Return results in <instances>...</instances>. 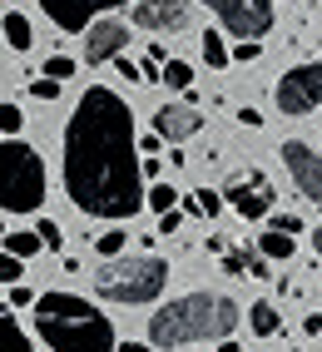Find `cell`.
Here are the masks:
<instances>
[{
  "instance_id": "6da1fadb",
  "label": "cell",
  "mask_w": 322,
  "mask_h": 352,
  "mask_svg": "<svg viewBox=\"0 0 322 352\" xmlns=\"http://www.w3.org/2000/svg\"><path fill=\"white\" fill-rule=\"evenodd\" d=\"M65 194L89 219H134L149 204L134 109L109 85H89L65 124Z\"/></svg>"
},
{
  "instance_id": "7a4b0ae2",
  "label": "cell",
  "mask_w": 322,
  "mask_h": 352,
  "mask_svg": "<svg viewBox=\"0 0 322 352\" xmlns=\"http://www.w3.org/2000/svg\"><path fill=\"white\" fill-rule=\"evenodd\" d=\"M35 333L50 352H114V322L80 293H40L35 298Z\"/></svg>"
},
{
  "instance_id": "3957f363",
  "label": "cell",
  "mask_w": 322,
  "mask_h": 352,
  "mask_svg": "<svg viewBox=\"0 0 322 352\" xmlns=\"http://www.w3.org/2000/svg\"><path fill=\"white\" fill-rule=\"evenodd\" d=\"M238 302L228 293H183L164 302L149 318V342L154 347H194V342H214L228 338L238 327Z\"/></svg>"
},
{
  "instance_id": "277c9868",
  "label": "cell",
  "mask_w": 322,
  "mask_h": 352,
  "mask_svg": "<svg viewBox=\"0 0 322 352\" xmlns=\"http://www.w3.org/2000/svg\"><path fill=\"white\" fill-rule=\"evenodd\" d=\"M164 288H169V263L154 253H139V258L114 253L104 268H95V293L109 302H124V308H144Z\"/></svg>"
},
{
  "instance_id": "5b68a950",
  "label": "cell",
  "mask_w": 322,
  "mask_h": 352,
  "mask_svg": "<svg viewBox=\"0 0 322 352\" xmlns=\"http://www.w3.org/2000/svg\"><path fill=\"white\" fill-rule=\"evenodd\" d=\"M45 204V159L20 134L0 139V214H35Z\"/></svg>"
},
{
  "instance_id": "8992f818",
  "label": "cell",
  "mask_w": 322,
  "mask_h": 352,
  "mask_svg": "<svg viewBox=\"0 0 322 352\" xmlns=\"http://www.w3.org/2000/svg\"><path fill=\"white\" fill-rule=\"evenodd\" d=\"M273 100H278V109L288 114V120L312 114V109L322 104V65H297V69H288V75L278 80V89H273Z\"/></svg>"
},
{
  "instance_id": "52a82bcc",
  "label": "cell",
  "mask_w": 322,
  "mask_h": 352,
  "mask_svg": "<svg viewBox=\"0 0 322 352\" xmlns=\"http://www.w3.org/2000/svg\"><path fill=\"white\" fill-rule=\"evenodd\" d=\"M203 6L223 20V30L243 40H263L273 30V0H203Z\"/></svg>"
},
{
  "instance_id": "ba28073f",
  "label": "cell",
  "mask_w": 322,
  "mask_h": 352,
  "mask_svg": "<svg viewBox=\"0 0 322 352\" xmlns=\"http://www.w3.org/2000/svg\"><path fill=\"white\" fill-rule=\"evenodd\" d=\"M223 199L233 204V214L238 219H268L273 214V199H278V189H273V184L263 179V174H233L223 184Z\"/></svg>"
},
{
  "instance_id": "9c48e42d",
  "label": "cell",
  "mask_w": 322,
  "mask_h": 352,
  "mask_svg": "<svg viewBox=\"0 0 322 352\" xmlns=\"http://www.w3.org/2000/svg\"><path fill=\"white\" fill-rule=\"evenodd\" d=\"M278 149H283V164L292 174V189L308 204H322V154L312 144H303V139H288V144H278Z\"/></svg>"
},
{
  "instance_id": "30bf717a",
  "label": "cell",
  "mask_w": 322,
  "mask_h": 352,
  "mask_svg": "<svg viewBox=\"0 0 322 352\" xmlns=\"http://www.w3.org/2000/svg\"><path fill=\"white\" fill-rule=\"evenodd\" d=\"M114 6H129V0H40V10L50 15L65 35H80L89 20H100V15L114 10Z\"/></svg>"
},
{
  "instance_id": "8fae6325",
  "label": "cell",
  "mask_w": 322,
  "mask_h": 352,
  "mask_svg": "<svg viewBox=\"0 0 322 352\" xmlns=\"http://www.w3.org/2000/svg\"><path fill=\"white\" fill-rule=\"evenodd\" d=\"M129 35H134V30L124 25V20H109V15L89 20V25H84V60H89V65H104V60H114V55H124Z\"/></svg>"
},
{
  "instance_id": "7c38bea8",
  "label": "cell",
  "mask_w": 322,
  "mask_h": 352,
  "mask_svg": "<svg viewBox=\"0 0 322 352\" xmlns=\"http://www.w3.org/2000/svg\"><path fill=\"white\" fill-rule=\"evenodd\" d=\"M134 25L154 35H179L189 25V0H134Z\"/></svg>"
},
{
  "instance_id": "4fadbf2b",
  "label": "cell",
  "mask_w": 322,
  "mask_h": 352,
  "mask_svg": "<svg viewBox=\"0 0 322 352\" xmlns=\"http://www.w3.org/2000/svg\"><path fill=\"white\" fill-rule=\"evenodd\" d=\"M154 129L179 144V139H189V134L203 129V114L194 104H164V109H154Z\"/></svg>"
},
{
  "instance_id": "5bb4252c",
  "label": "cell",
  "mask_w": 322,
  "mask_h": 352,
  "mask_svg": "<svg viewBox=\"0 0 322 352\" xmlns=\"http://www.w3.org/2000/svg\"><path fill=\"white\" fill-rule=\"evenodd\" d=\"M0 30H5V45L15 55H25L30 45H35V30H30V20L20 15V10H10V15H0Z\"/></svg>"
},
{
  "instance_id": "9a60e30c",
  "label": "cell",
  "mask_w": 322,
  "mask_h": 352,
  "mask_svg": "<svg viewBox=\"0 0 322 352\" xmlns=\"http://www.w3.org/2000/svg\"><path fill=\"white\" fill-rule=\"evenodd\" d=\"M0 352H35L30 338H25V327L15 322V313L0 308Z\"/></svg>"
},
{
  "instance_id": "2e32d148",
  "label": "cell",
  "mask_w": 322,
  "mask_h": 352,
  "mask_svg": "<svg viewBox=\"0 0 322 352\" xmlns=\"http://www.w3.org/2000/svg\"><path fill=\"white\" fill-rule=\"evenodd\" d=\"M258 248L273 258V263H283V258H292V253H297V239H292V233H283V228H268L263 239H258Z\"/></svg>"
},
{
  "instance_id": "e0dca14e",
  "label": "cell",
  "mask_w": 322,
  "mask_h": 352,
  "mask_svg": "<svg viewBox=\"0 0 322 352\" xmlns=\"http://www.w3.org/2000/svg\"><path fill=\"white\" fill-rule=\"evenodd\" d=\"M5 248L20 253V258H35V253L45 248V239H40V228H10V233H5Z\"/></svg>"
},
{
  "instance_id": "ac0fdd59",
  "label": "cell",
  "mask_w": 322,
  "mask_h": 352,
  "mask_svg": "<svg viewBox=\"0 0 322 352\" xmlns=\"http://www.w3.org/2000/svg\"><path fill=\"white\" fill-rule=\"evenodd\" d=\"M159 80H164L169 89H183V95H189V89H194V65H189V60H164Z\"/></svg>"
},
{
  "instance_id": "d6986e66",
  "label": "cell",
  "mask_w": 322,
  "mask_h": 352,
  "mask_svg": "<svg viewBox=\"0 0 322 352\" xmlns=\"http://www.w3.org/2000/svg\"><path fill=\"white\" fill-rule=\"evenodd\" d=\"M253 333H258V338H273V333H278V327H283V318H278V308H273V302L263 298V302H253Z\"/></svg>"
},
{
  "instance_id": "ffe728a7",
  "label": "cell",
  "mask_w": 322,
  "mask_h": 352,
  "mask_svg": "<svg viewBox=\"0 0 322 352\" xmlns=\"http://www.w3.org/2000/svg\"><path fill=\"white\" fill-rule=\"evenodd\" d=\"M203 60H209L214 69H228V65H233V50L223 45L218 30H203Z\"/></svg>"
},
{
  "instance_id": "44dd1931",
  "label": "cell",
  "mask_w": 322,
  "mask_h": 352,
  "mask_svg": "<svg viewBox=\"0 0 322 352\" xmlns=\"http://www.w3.org/2000/svg\"><path fill=\"white\" fill-rule=\"evenodd\" d=\"M124 248H129V233L124 228H104L100 239H95V253L100 258H114V253H124Z\"/></svg>"
},
{
  "instance_id": "7402d4cb",
  "label": "cell",
  "mask_w": 322,
  "mask_h": 352,
  "mask_svg": "<svg viewBox=\"0 0 322 352\" xmlns=\"http://www.w3.org/2000/svg\"><path fill=\"white\" fill-rule=\"evenodd\" d=\"M149 208H154V214H169V208H179V189H169V184H154V189H149Z\"/></svg>"
},
{
  "instance_id": "603a6c76",
  "label": "cell",
  "mask_w": 322,
  "mask_h": 352,
  "mask_svg": "<svg viewBox=\"0 0 322 352\" xmlns=\"http://www.w3.org/2000/svg\"><path fill=\"white\" fill-rule=\"evenodd\" d=\"M20 263H25V258H20V253H10V248H0V283H20V273H25V268H20Z\"/></svg>"
},
{
  "instance_id": "cb8c5ba5",
  "label": "cell",
  "mask_w": 322,
  "mask_h": 352,
  "mask_svg": "<svg viewBox=\"0 0 322 352\" xmlns=\"http://www.w3.org/2000/svg\"><path fill=\"white\" fill-rule=\"evenodd\" d=\"M60 85H65V80H55V75H40V80L30 85V100H40V104L60 100Z\"/></svg>"
},
{
  "instance_id": "d4e9b609",
  "label": "cell",
  "mask_w": 322,
  "mask_h": 352,
  "mask_svg": "<svg viewBox=\"0 0 322 352\" xmlns=\"http://www.w3.org/2000/svg\"><path fill=\"white\" fill-rule=\"evenodd\" d=\"M40 69H45V75H55V80H70V75H75V60H70V55H50Z\"/></svg>"
},
{
  "instance_id": "484cf974",
  "label": "cell",
  "mask_w": 322,
  "mask_h": 352,
  "mask_svg": "<svg viewBox=\"0 0 322 352\" xmlns=\"http://www.w3.org/2000/svg\"><path fill=\"white\" fill-rule=\"evenodd\" d=\"M20 124H25V109L0 104V134H20Z\"/></svg>"
},
{
  "instance_id": "4316f807",
  "label": "cell",
  "mask_w": 322,
  "mask_h": 352,
  "mask_svg": "<svg viewBox=\"0 0 322 352\" xmlns=\"http://www.w3.org/2000/svg\"><path fill=\"white\" fill-rule=\"evenodd\" d=\"M35 228H40V239H45V248H55V253L65 248V233H60V223H50V219H40Z\"/></svg>"
},
{
  "instance_id": "83f0119b",
  "label": "cell",
  "mask_w": 322,
  "mask_h": 352,
  "mask_svg": "<svg viewBox=\"0 0 322 352\" xmlns=\"http://www.w3.org/2000/svg\"><path fill=\"white\" fill-rule=\"evenodd\" d=\"M198 204H203V214H209V219H218V208L228 204L223 194H214V189H198Z\"/></svg>"
},
{
  "instance_id": "f1b7e54d",
  "label": "cell",
  "mask_w": 322,
  "mask_h": 352,
  "mask_svg": "<svg viewBox=\"0 0 322 352\" xmlns=\"http://www.w3.org/2000/svg\"><path fill=\"white\" fill-rule=\"evenodd\" d=\"M273 228H283V233L297 239V233H303V219H297V214H273Z\"/></svg>"
},
{
  "instance_id": "f546056e",
  "label": "cell",
  "mask_w": 322,
  "mask_h": 352,
  "mask_svg": "<svg viewBox=\"0 0 322 352\" xmlns=\"http://www.w3.org/2000/svg\"><path fill=\"white\" fill-rule=\"evenodd\" d=\"M258 55H263V45H258V40H243L238 50H233V60H238V65H248V60H258Z\"/></svg>"
},
{
  "instance_id": "4dcf8cb0",
  "label": "cell",
  "mask_w": 322,
  "mask_h": 352,
  "mask_svg": "<svg viewBox=\"0 0 322 352\" xmlns=\"http://www.w3.org/2000/svg\"><path fill=\"white\" fill-rule=\"evenodd\" d=\"M10 308H35V293L20 288V283H10Z\"/></svg>"
},
{
  "instance_id": "1f68e13d",
  "label": "cell",
  "mask_w": 322,
  "mask_h": 352,
  "mask_svg": "<svg viewBox=\"0 0 322 352\" xmlns=\"http://www.w3.org/2000/svg\"><path fill=\"white\" fill-rule=\"evenodd\" d=\"M183 219H189L183 208H169V214H159V228H164V233H174V228H183Z\"/></svg>"
},
{
  "instance_id": "d6a6232c",
  "label": "cell",
  "mask_w": 322,
  "mask_h": 352,
  "mask_svg": "<svg viewBox=\"0 0 322 352\" xmlns=\"http://www.w3.org/2000/svg\"><path fill=\"white\" fill-rule=\"evenodd\" d=\"M139 149H144V154H159V149H164V134H159V129L144 134V139H139Z\"/></svg>"
},
{
  "instance_id": "836d02e7",
  "label": "cell",
  "mask_w": 322,
  "mask_h": 352,
  "mask_svg": "<svg viewBox=\"0 0 322 352\" xmlns=\"http://www.w3.org/2000/svg\"><path fill=\"white\" fill-rule=\"evenodd\" d=\"M303 333H308V338H322V313H308V318H303Z\"/></svg>"
},
{
  "instance_id": "e575fe53",
  "label": "cell",
  "mask_w": 322,
  "mask_h": 352,
  "mask_svg": "<svg viewBox=\"0 0 322 352\" xmlns=\"http://www.w3.org/2000/svg\"><path fill=\"white\" fill-rule=\"evenodd\" d=\"M238 124H248V129H263V114H258V109H238Z\"/></svg>"
},
{
  "instance_id": "d590c367",
  "label": "cell",
  "mask_w": 322,
  "mask_h": 352,
  "mask_svg": "<svg viewBox=\"0 0 322 352\" xmlns=\"http://www.w3.org/2000/svg\"><path fill=\"white\" fill-rule=\"evenodd\" d=\"M114 352H159V347H144V342H119Z\"/></svg>"
},
{
  "instance_id": "8d00e7d4",
  "label": "cell",
  "mask_w": 322,
  "mask_h": 352,
  "mask_svg": "<svg viewBox=\"0 0 322 352\" xmlns=\"http://www.w3.org/2000/svg\"><path fill=\"white\" fill-rule=\"evenodd\" d=\"M312 248H317V258H322V223L312 228Z\"/></svg>"
},
{
  "instance_id": "74e56055",
  "label": "cell",
  "mask_w": 322,
  "mask_h": 352,
  "mask_svg": "<svg viewBox=\"0 0 322 352\" xmlns=\"http://www.w3.org/2000/svg\"><path fill=\"white\" fill-rule=\"evenodd\" d=\"M292 352H297V347H292Z\"/></svg>"
}]
</instances>
